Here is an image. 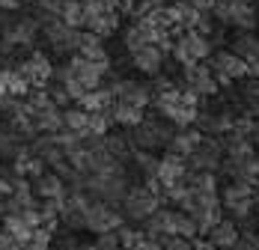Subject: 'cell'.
I'll return each mask as SVG.
<instances>
[{"label":"cell","mask_w":259,"mask_h":250,"mask_svg":"<svg viewBox=\"0 0 259 250\" xmlns=\"http://www.w3.org/2000/svg\"><path fill=\"white\" fill-rule=\"evenodd\" d=\"M211 18L221 24H230L235 30H253L256 27V9L247 0H214Z\"/></svg>","instance_id":"6da1fadb"},{"label":"cell","mask_w":259,"mask_h":250,"mask_svg":"<svg viewBox=\"0 0 259 250\" xmlns=\"http://www.w3.org/2000/svg\"><path fill=\"white\" fill-rule=\"evenodd\" d=\"M122 218H128V221H143V218H149L152 212H155L158 205H161V197L152 194L143 182L140 185H128V191L122 194Z\"/></svg>","instance_id":"7a4b0ae2"},{"label":"cell","mask_w":259,"mask_h":250,"mask_svg":"<svg viewBox=\"0 0 259 250\" xmlns=\"http://www.w3.org/2000/svg\"><path fill=\"white\" fill-rule=\"evenodd\" d=\"M208 54H211V42H208L206 33H200V30H185L179 39H176L173 51H170V57L179 66L194 63V60H206Z\"/></svg>","instance_id":"3957f363"},{"label":"cell","mask_w":259,"mask_h":250,"mask_svg":"<svg viewBox=\"0 0 259 250\" xmlns=\"http://www.w3.org/2000/svg\"><path fill=\"white\" fill-rule=\"evenodd\" d=\"M208 69H211V75H214V80H218L221 87H230L233 80L247 77V63H244V57H238L233 51H218V54H211Z\"/></svg>","instance_id":"277c9868"},{"label":"cell","mask_w":259,"mask_h":250,"mask_svg":"<svg viewBox=\"0 0 259 250\" xmlns=\"http://www.w3.org/2000/svg\"><path fill=\"white\" fill-rule=\"evenodd\" d=\"M110 93H113V101H122V104L140 107V110H146L152 104V90L140 80H131V77H116L110 84Z\"/></svg>","instance_id":"5b68a950"},{"label":"cell","mask_w":259,"mask_h":250,"mask_svg":"<svg viewBox=\"0 0 259 250\" xmlns=\"http://www.w3.org/2000/svg\"><path fill=\"white\" fill-rule=\"evenodd\" d=\"M119 224H125V218H122V212H116L110 202L104 200H93V205L87 209V229L90 232H110V229H116Z\"/></svg>","instance_id":"8992f818"},{"label":"cell","mask_w":259,"mask_h":250,"mask_svg":"<svg viewBox=\"0 0 259 250\" xmlns=\"http://www.w3.org/2000/svg\"><path fill=\"white\" fill-rule=\"evenodd\" d=\"M42 33H45V42H48L57 54H75V51H78L80 30L66 27L60 18H51L48 24H42Z\"/></svg>","instance_id":"52a82bcc"},{"label":"cell","mask_w":259,"mask_h":250,"mask_svg":"<svg viewBox=\"0 0 259 250\" xmlns=\"http://www.w3.org/2000/svg\"><path fill=\"white\" fill-rule=\"evenodd\" d=\"M182 75H185V84L191 87V90H197L203 99H211V96H218V80L211 75V69H208L206 63H200V60H194V63H185L182 66Z\"/></svg>","instance_id":"ba28073f"},{"label":"cell","mask_w":259,"mask_h":250,"mask_svg":"<svg viewBox=\"0 0 259 250\" xmlns=\"http://www.w3.org/2000/svg\"><path fill=\"white\" fill-rule=\"evenodd\" d=\"M15 72L24 77L30 87H45V84L51 80L54 63L48 60V57H45V54H39V51H36V54H33L30 60H24V63H21V66H18Z\"/></svg>","instance_id":"9c48e42d"},{"label":"cell","mask_w":259,"mask_h":250,"mask_svg":"<svg viewBox=\"0 0 259 250\" xmlns=\"http://www.w3.org/2000/svg\"><path fill=\"white\" fill-rule=\"evenodd\" d=\"M164 60H167V57L158 51V45H143V48H137L131 54V66L146 77L161 75V72H164Z\"/></svg>","instance_id":"30bf717a"},{"label":"cell","mask_w":259,"mask_h":250,"mask_svg":"<svg viewBox=\"0 0 259 250\" xmlns=\"http://www.w3.org/2000/svg\"><path fill=\"white\" fill-rule=\"evenodd\" d=\"M233 110L230 107H221V110H200L194 125L203 131V134H227L233 128Z\"/></svg>","instance_id":"8fae6325"},{"label":"cell","mask_w":259,"mask_h":250,"mask_svg":"<svg viewBox=\"0 0 259 250\" xmlns=\"http://www.w3.org/2000/svg\"><path fill=\"white\" fill-rule=\"evenodd\" d=\"M30 185H33V194L39 197V200H63L66 197V182L60 179V176L54 173H45L36 176V179H30Z\"/></svg>","instance_id":"7c38bea8"},{"label":"cell","mask_w":259,"mask_h":250,"mask_svg":"<svg viewBox=\"0 0 259 250\" xmlns=\"http://www.w3.org/2000/svg\"><path fill=\"white\" fill-rule=\"evenodd\" d=\"M69 72H72V77L78 80L87 93H90V90H96V87H102V77L104 75L93 66V63H90V60H83L80 54H75V57L69 60Z\"/></svg>","instance_id":"4fadbf2b"},{"label":"cell","mask_w":259,"mask_h":250,"mask_svg":"<svg viewBox=\"0 0 259 250\" xmlns=\"http://www.w3.org/2000/svg\"><path fill=\"white\" fill-rule=\"evenodd\" d=\"M185 170H188V164H185V158L176 155V152H164V158H158V182L164 188L176 185L182 176H185Z\"/></svg>","instance_id":"5bb4252c"},{"label":"cell","mask_w":259,"mask_h":250,"mask_svg":"<svg viewBox=\"0 0 259 250\" xmlns=\"http://www.w3.org/2000/svg\"><path fill=\"white\" fill-rule=\"evenodd\" d=\"M203 140V131L197 128V125H185V128H176L173 131V137H170V143L164 146L167 152H176V155H191L194 152V146Z\"/></svg>","instance_id":"9a60e30c"},{"label":"cell","mask_w":259,"mask_h":250,"mask_svg":"<svg viewBox=\"0 0 259 250\" xmlns=\"http://www.w3.org/2000/svg\"><path fill=\"white\" fill-rule=\"evenodd\" d=\"M36 33H39V21L36 18H21V21H15L12 27H6L3 42L6 45H30L36 39Z\"/></svg>","instance_id":"2e32d148"},{"label":"cell","mask_w":259,"mask_h":250,"mask_svg":"<svg viewBox=\"0 0 259 250\" xmlns=\"http://www.w3.org/2000/svg\"><path fill=\"white\" fill-rule=\"evenodd\" d=\"M221 158L224 155H214L211 149L197 143L191 155H185V164H188V170H211V173H218L221 170Z\"/></svg>","instance_id":"e0dca14e"},{"label":"cell","mask_w":259,"mask_h":250,"mask_svg":"<svg viewBox=\"0 0 259 250\" xmlns=\"http://www.w3.org/2000/svg\"><path fill=\"white\" fill-rule=\"evenodd\" d=\"M206 238L218 250H227L235 238H238V226H235V221H230V218H221V221H218V224L206 232Z\"/></svg>","instance_id":"ac0fdd59"},{"label":"cell","mask_w":259,"mask_h":250,"mask_svg":"<svg viewBox=\"0 0 259 250\" xmlns=\"http://www.w3.org/2000/svg\"><path fill=\"white\" fill-rule=\"evenodd\" d=\"M33 125L39 134H54L63 128V119H60V107L57 104H48L42 110H33Z\"/></svg>","instance_id":"d6986e66"},{"label":"cell","mask_w":259,"mask_h":250,"mask_svg":"<svg viewBox=\"0 0 259 250\" xmlns=\"http://www.w3.org/2000/svg\"><path fill=\"white\" fill-rule=\"evenodd\" d=\"M131 146L134 149H143V152H155L158 149V137H155V128H152V122L149 119H143L140 125H134L128 134Z\"/></svg>","instance_id":"ffe728a7"},{"label":"cell","mask_w":259,"mask_h":250,"mask_svg":"<svg viewBox=\"0 0 259 250\" xmlns=\"http://www.w3.org/2000/svg\"><path fill=\"white\" fill-rule=\"evenodd\" d=\"M110 122L122 125V128H134V125L143 122V110L131 107V104H122V101H113L110 104Z\"/></svg>","instance_id":"44dd1931"},{"label":"cell","mask_w":259,"mask_h":250,"mask_svg":"<svg viewBox=\"0 0 259 250\" xmlns=\"http://www.w3.org/2000/svg\"><path fill=\"white\" fill-rule=\"evenodd\" d=\"M75 104H80L87 113L90 110H107L110 104H113V93H110V87H96V90H90V93H83L80 96V101H75Z\"/></svg>","instance_id":"7402d4cb"},{"label":"cell","mask_w":259,"mask_h":250,"mask_svg":"<svg viewBox=\"0 0 259 250\" xmlns=\"http://www.w3.org/2000/svg\"><path fill=\"white\" fill-rule=\"evenodd\" d=\"M57 18H60L66 27H72V30H80V27H83V21H87L80 0H63V3H60V12H57Z\"/></svg>","instance_id":"603a6c76"},{"label":"cell","mask_w":259,"mask_h":250,"mask_svg":"<svg viewBox=\"0 0 259 250\" xmlns=\"http://www.w3.org/2000/svg\"><path fill=\"white\" fill-rule=\"evenodd\" d=\"M104 149H107V155L110 158H116V161H125L131 152H134V146H131L128 134H104Z\"/></svg>","instance_id":"cb8c5ba5"},{"label":"cell","mask_w":259,"mask_h":250,"mask_svg":"<svg viewBox=\"0 0 259 250\" xmlns=\"http://www.w3.org/2000/svg\"><path fill=\"white\" fill-rule=\"evenodd\" d=\"M60 119H63V128H69V131H83L90 113L80 104H75V107H60Z\"/></svg>","instance_id":"d4e9b609"},{"label":"cell","mask_w":259,"mask_h":250,"mask_svg":"<svg viewBox=\"0 0 259 250\" xmlns=\"http://www.w3.org/2000/svg\"><path fill=\"white\" fill-rule=\"evenodd\" d=\"M131 155H134V164H137V170H140V176H143V179H152V176H158V155H155V152L134 149Z\"/></svg>","instance_id":"484cf974"},{"label":"cell","mask_w":259,"mask_h":250,"mask_svg":"<svg viewBox=\"0 0 259 250\" xmlns=\"http://www.w3.org/2000/svg\"><path fill=\"white\" fill-rule=\"evenodd\" d=\"M116 238H119V247L122 250H137V244H140L146 235H143V229H137V226L119 224L116 226Z\"/></svg>","instance_id":"4316f807"},{"label":"cell","mask_w":259,"mask_h":250,"mask_svg":"<svg viewBox=\"0 0 259 250\" xmlns=\"http://www.w3.org/2000/svg\"><path fill=\"white\" fill-rule=\"evenodd\" d=\"M197 113H200V107H191V104H182V101H179V104L167 113V119L176 125V128H185V125H194Z\"/></svg>","instance_id":"83f0119b"},{"label":"cell","mask_w":259,"mask_h":250,"mask_svg":"<svg viewBox=\"0 0 259 250\" xmlns=\"http://www.w3.org/2000/svg\"><path fill=\"white\" fill-rule=\"evenodd\" d=\"M230 42H233V48H230V51H233V54H238V57H250V54H253V48H256V36H253L250 30H238Z\"/></svg>","instance_id":"f1b7e54d"},{"label":"cell","mask_w":259,"mask_h":250,"mask_svg":"<svg viewBox=\"0 0 259 250\" xmlns=\"http://www.w3.org/2000/svg\"><path fill=\"white\" fill-rule=\"evenodd\" d=\"M54 244V232L51 229H45V226H33V232H30V238H27L24 250H51Z\"/></svg>","instance_id":"f546056e"},{"label":"cell","mask_w":259,"mask_h":250,"mask_svg":"<svg viewBox=\"0 0 259 250\" xmlns=\"http://www.w3.org/2000/svg\"><path fill=\"white\" fill-rule=\"evenodd\" d=\"M3 229H9L21 244H27V238H30V232H33V226H27L21 221V215H3Z\"/></svg>","instance_id":"4dcf8cb0"},{"label":"cell","mask_w":259,"mask_h":250,"mask_svg":"<svg viewBox=\"0 0 259 250\" xmlns=\"http://www.w3.org/2000/svg\"><path fill=\"white\" fill-rule=\"evenodd\" d=\"M87 128L90 131H96V134H107L110 128H113V122H110V107L107 110H90V119H87Z\"/></svg>","instance_id":"1f68e13d"},{"label":"cell","mask_w":259,"mask_h":250,"mask_svg":"<svg viewBox=\"0 0 259 250\" xmlns=\"http://www.w3.org/2000/svg\"><path fill=\"white\" fill-rule=\"evenodd\" d=\"M51 140H54V146H60L63 152L78 149V146H80L78 131H69V128H60V131H54V134H51Z\"/></svg>","instance_id":"d6a6232c"},{"label":"cell","mask_w":259,"mask_h":250,"mask_svg":"<svg viewBox=\"0 0 259 250\" xmlns=\"http://www.w3.org/2000/svg\"><path fill=\"white\" fill-rule=\"evenodd\" d=\"M122 42H125V48H128L131 54H134L137 48H143V45H149V42H146V36H143V30H140L137 24H131L128 30H125V36H122Z\"/></svg>","instance_id":"836d02e7"},{"label":"cell","mask_w":259,"mask_h":250,"mask_svg":"<svg viewBox=\"0 0 259 250\" xmlns=\"http://www.w3.org/2000/svg\"><path fill=\"white\" fill-rule=\"evenodd\" d=\"M96 250H122L119 247V238H116V229H110V232H99V238H96Z\"/></svg>","instance_id":"e575fe53"},{"label":"cell","mask_w":259,"mask_h":250,"mask_svg":"<svg viewBox=\"0 0 259 250\" xmlns=\"http://www.w3.org/2000/svg\"><path fill=\"white\" fill-rule=\"evenodd\" d=\"M0 250H24V244H21L9 229H3V226H0Z\"/></svg>","instance_id":"d590c367"},{"label":"cell","mask_w":259,"mask_h":250,"mask_svg":"<svg viewBox=\"0 0 259 250\" xmlns=\"http://www.w3.org/2000/svg\"><path fill=\"white\" fill-rule=\"evenodd\" d=\"M161 244H164V250H194V244L188 238H182V235H167Z\"/></svg>","instance_id":"8d00e7d4"},{"label":"cell","mask_w":259,"mask_h":250,"mask_svg":"<svg viewBox=\"0 0 259 250\" xmlns=\"http://www.w3.org/2000/svg\"><path fill=\"white\" fill-rule=\"evenodd\" d=\"M244 63H247V75L259 77V45L253 48V54H250V57H244Z\"/></svg>","instance_id":"74e56055"},{"label":"cell","mask_w":259,"mask_h":250,"mask_svg":"<svg viewBox=\"0 0 259 250\" xmlns=\"http://www.w3.org/2000/svg\"><path fill=\"white\" fill-rule=\"evenodd\" d=\"M197 12H211V6H214V0H188Z\"/></svg>","instance_id":"f35d334b"},{"label":"cell","mask_w":259,"mask_h":250,"mask_svg":"<svg viewBox=\"0 0 259 250\" xmlns=\"http://www.w3.org/2000/svg\"><path fill=\"white\" fill-rule=\"evenodd\" d=\"M191 244H194V250H218L214 244H211V241H208V238H200V235H197Z\"/></svg>","instance_id":"ab89813d"},{"label":"cell","mask_w":259,"mask_h":250,"mask_svg":"<svg viewBox=\"0 0 259 250\" xmlns=\"http://www.w3.org/2000/svg\"><path fill=\"white\" fill-rule=\"evenodd\" d=\"M18 3H21V0H0V9L12 12V9H18Z\"/></svg>","instance_id":"60d3db41"},{"label":"cell","mask_w":259,"mask_h":250,"mask_svg":"<svg viewBox=\"0 0 259 250\" xmlns=\"http://www.w3.org/2000/svg\"><path fill=\"white\" fill-rule=\"evenodd\" d=\"M0 215H3V200H0Z\"/></svg>","instance_id":"b9f144b4"},{"label":"cell","mask_w":259,"mask_h":250,"mask_svg":"<svg viewBox=\"0 0 259 250\" xmlns=\"http://www.w3.org/2000/svg\"><path fill=\"white\" fill-rule=\"evenodd\" d=\"M164 3H173V0H164Z\"/></svg>","instance_id":"7bdbcfd3"},{"label":"cell","mask_w":259,"mask_h":250,"mask_svg":"<svg viewBox=\"0 0 259 250\" xmlns=\"http://www.w3.org/2000/svg\"><path fill=\"white\" fill-rule=\"evenodd\" d=\"M256 12H259V9H256ZM256 18H259V15H256Z\"/></svg>","instance_id":"ee69618b"}]
</instances>
